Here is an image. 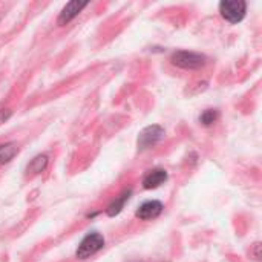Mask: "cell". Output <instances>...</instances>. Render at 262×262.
Here are the masks:
<instances>
[{
  "instance_id": "3957f363",
  "label": "cell",
  "mask_w": 262,
  "mask_h": 262,
  "mask_svg": "<svg viewBox=\"0 0 262 262\" xmlns=\"http://www.w3.org/2000/svg\"><path fill=\"white\" fill-rule=\"evenodd\" d=\"M220 12L229 23H239L247 12V3L244 0H224L220 3Z\"/></svg>"
},
{
  "instance_id": "5b68a950",
  "label": "cell",
  "mask_w": 262,
  "mask_h": 262,
  "mask_svg": "<svg viewBox=\"0 0 262 262\" xmlns=\"http://www.w3.org/2000/svg\"><path fill=\"white\" fill-rule=\"evenodd\" d=\"M164 206L161 201H157V200H152V201H146L143 203L138 210H137V218H140L141 221H150V220H155L161 215Z\"/></svg>"
},
{
  "instance_id": "6da1fadb",
  "label": "cell",
  "mask_w": 262,
  "mask_h": 262,
  "mask_svg": "<svg viewBox=\"0 0 262 262\" xmlns=\"http://www.w3.org/2000/svg\"><path fill=\"white\" fill-rule=\"evenodd\" d=\"M170 61L181 68V69H201L206 63H207V58L206 55L203 54H198V52H190V51H177L172 54L170 57Z\"/></svg>"
},
{
  "instance_id": "ba28073f",
  "label": "cell",
  "mask_w": 262,
  "mask_h": 262,
  "mask_svg": "<svg viewBox=\"0 0 262 262\" xmlns=\"http://www.w3.org/2000/svg\"><path fill=\"white\" fill-rule=\"evenodd\" d=\"M130 193H132V190H130V189H126V190H123L115 200H112V203H111V204L107 206V209H106L107 216H117V215L124 209V204L129 201Z\"/></svg>"
},
{
  "instance_id": "277c9868",
  "label": "cell",
  "mask_w": 262,
  "mask_h": 262,
  "mask_svg": "<svg viewBox=\"0 0 262 262\" xmlns=\"http://www.w3.org/2000/svg\"><path fill=\"white\" fill-rule=\"evenodd\" d=\"M163 138H164V129L161 126H157V124L147 126L138 135V149L140 150L150 149L155 144H158Z\"/></svg>"
},
{
  "instance_id": "7c38bea8",
  "label": "cell",
  "mask_w": 262,
  "mask_h": 262,
  "mask_svg": "<svg viewBox=\"0 0 262 262\" xmlns=\"http://www.w3.org/2000/svg\"><path fill=\"white\" fill-rule=\"evenodd\" d=\"M9 117H11V111H8V109H2L0 111V123L6 121Z\"/></svg>"
},
{
  "instance_id": "4fadbf2b",
  "label": "cell",
  "mask_w": 262,
  "mask_h": 262,
  "mask_svg": "<svg viewBox=\"0 0 262 262\" xmlns=\"http://www.w3.org/2000/svg\"><path fill=\"white\" fill-rule=\"evenodd\" d=\"M259 249H261V244H259V243H256V244H255V258H256V259H261Z\"/></svg>"
},
{
  "instance_id": "7a4b0ae2",
  "label": "cell",
  "mask_w": 262,
  "mask_h": 262,
  "mask_svg": "<svg viewBox=\"0 0 262 262\" xmlns=\"http://www.w3.org/2000/svg\"><path fill=\"white\" fill-rule=\"evenodd\" d=\"M104 247V238L103 235L92 232L89 235H86L81 243L78 244V249L75 252V256L78 259H88L91 256H94L95 253H98L101 249Z\"/></svg>"
},
{
  "instance_id": "52a82bcc",
  "label": "cell",
  "mask_w": 262,
  "mask_h": 262,
  "mask_svg": "<svg viewBox=\"0 0 262 262\" xmlns=\"http://www.w3.org/2000/svg\"><path fill=\"white\" fill-rule=\"evenodd\" d=\"M166 181H167V172L161 167H155L144 175L143 187L144 189H157L161 184H164Z\"/></svg>"
},
{
  "instance_id": "8fae6325",
  "label": "cell",
  "mask_w": 262,
  "mask_h": 262,
  "mask_svg": "<svg viewBox=\"0 0 262 262\" xmlns=\"http://www.w3.org/2000/svg\"><path fill=\"white\" fill-rule=\"evenodd\" d=\"M220 118V112L216 109H206L201 115H200V123L206 127L212 126L213 123H216V120Z\"/></svg>"
},
{
  "instance_id": "8992f818",
  "label": "cell",
  "mask_w": 262,
  "mask_h": 262,
  "mask_svg": "<svg viewBox=\"0 0 262 262\" xmlns=\"http://www.w3.org/2000/svg\"><path fill=\"white\" fill-rule=\"evenodd\" d=\"M86 6H88V2H78V0H72V2H69V3H66V6L61 9V12H60V15H58L57 23H58L60 26L68 25V23H69L71 20H74V18L81 12V9L86 8Z\"/></svg>"
},
{
  "instance_id": "30bf717a",
  "label": "cell",
  "mask_w": 262,
  "mask_h": 262,
  "mask_svg": "<svg viewBox=\"0 0 262 262\" xmlns=\"http://www.w3.org/2000/svg\"><path fill=\"white\" fill-rule=\"evenodd\" d=\"M17 154H18L17 143L9 141V143H5V144H0V166L9 163Z\"/></svg>"
},
{
  "instance_id": "9c48e42d",
  "label": "cell",
  "mask_w": 262,
  "mask_h": 262,
  "mask_svg": "<svg viewBox=\"0 0 262 262\" xmlns=\"http://www.w3.org/2000/svg\"><path fill=\"white\" fill-rule=\"evenodd\" d=\"M46 166H48V157L46 155H37L26 166V175H38L46 169Z\"/></svg>"
}]
</instances>
